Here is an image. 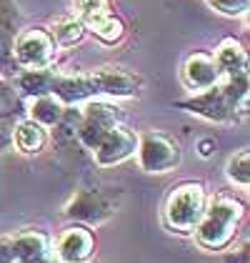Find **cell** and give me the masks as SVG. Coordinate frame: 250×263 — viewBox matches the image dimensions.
<instances>
[{"label":"cell","mask_w":250,"mask_h":263,"mask_svg":"<svg viewBox=\"0 0 250 263\" xmlns=\"http://www.w3.org/2000/svg\"><path fill=\"white\" fill-rule=\"evenodd\" d=\"M175 105L213 123L240 121V116H245L248 108V73L225 78L223 83L218 81L213 88L195 93L187 101H178Z\"/></svg>","instance_id":"cell-1"},{"label":"cell","mask_w":250,"mask_h":263,"mask_svg":"<svg viewBox=\"0 0 250 263\" xmlns=\"http://www.w3.org/2000/svg\"><path fill=\"white\" fill-rule=\"evenodd\" d=\"M245 216V208L243 203L230 198V196H218L205 205V213L200 223L195 226V241L200 243L205 251H223L228 248L235 233H238V226Z\"/></svg>","instance_id":"cell-2"},{"label":"cell","mask_w":250,"mask_h":263,"mask_svg":"<svg viewBox=\"0 0 250 263\" xmlns=\"http://www.w3.org/2000/svg\"><path fill=\"white\" fill-rule=\"evenodd\" d=\"M208 205L203 183L185 181L170 191L163 208V221L173 233H193Z\"/></svg>","instance_id":"cell-3"},{"label":"cell","mask_w":250,"mask_h":263,"mask_svg":"<svg viewBox=\"0 0 250 263\" xmlns=\"http://www.w3.org/2000/svg\"><path fill=\"white\" fill-rule=\"evenodd\" d=\"M120 191H80L73 196V201L65 205L62 216L80 226H100L108 218H113L120 208Z\"/></svg>","instance_id":"cell-4"},{"label":"cell","mask_w":250,"mask_h":263,"mask_svg":"<svg viewBox=\"0 0 250 263\" xmlns=\"http://www.w3.org/2000/svg\"><path fill=\"white\" fill-rule=\"evenodd\" d=\"M118 123H123L120 108H115V105H110L105 101H88V105L80 110L75 138L83 143L85 148L93 151Z\"/></svg>","instance_id":"cell-5"},{"label":"cell","mask_w":250,"mask_h":263,"mask_svg":"<svg viewBox=\"0 0 250 263\" xmlns=\"http://www.w3.org/2000/svg\"><path fill=\"white\" fill-rule=\"evenodd\" d=\"M138 161L145 173H168L180 165L183 153L173 138L150 130L138 141Z\"/></svg>","instance_id":"cell-6"},{"label":"cell","mask_w":250,"mask_h":263,"mask_svg":"<svg viewBox=\"0 0 250 263\" xmlns=\"http://www.w3.org/2000/svg\"><path fill=\"white\" fill-rule=\"evenodd\" d=\"M13 58L23 68H50L55 58V41L45 28H25L13 41Z\"/></svg>","instance_id":"cell-7"},{"label":"cell","mask_w":250,"mask_h":263,"mask_svg":"<svg viewBox=\"0 0 250 263\" xmlns=\"http://www.w3.org/2000/svg\"><path fill=\"white\" fill-rule=\"evenodd\" d=\"M93 151H95V163L103 165V168H110V165H118V163L128 161L130 156H135L138 138H135L133 130L125 128L123 123H118Z\"/></svg>","instance_id":"cell-8"},{"label":"cell","mask_w":250,"mask_h":263,"mask_svg":"<svg viewBox=\"0 0 250 263\" xmlns=\"http://www.w3.org/2000/svg\"><path fill=\"white\" fill-rule=\"evenodd\" d=\"M95 253V236L88 226H70L60 233L55 243V258L62 263H88Z\"/></svg>","instance_id":"cell-9"},{"label":"cell","mask_w":250,"mask_h":263,"mask_svg":"<svg viewBox=\"0 0 250 263\" xmlns=\"http://www.w3.org/2000/svg\"><path fill=\"white\" fill-rule=\"evenodd\" d=\"M95 83L98 96H110V98H133L140 90V78L128 73L123 68H100L90 73Z\"/></svg>","instance_id":"cell-10"},{"label":"cell","mask_w":250,"mask_h":263,"mask_svg":"<svg viewBox=\"0 0 250 263\" xmlns=\"http://www.w3.org/2000/svg\"><path fill=\"white\" fill-rule=\"evenodd\" d=\"M220 81L215 58L210 53H193L183 63V85L193 93H203Z\"/></svg>","instance_id":"cell-11"},{"label":"cell","mask_w":250,"mask_h":263,"mask_svg":"<svg viewBox=\"0 0 250 263\" xmlns=\"http://www.w3.org/2000/svg\"><path fill=\"white\" fill-rule=\"evenodd\" d=\"M53 96L60 98L65 105H75L95 98V83L90 76H60L55 73V83H53Z\"/></svg>","instance_id":"cell-12"},{"label":"cell","mask_w":250,"mask_h":263,"mask_svg":"<svg viewBox=\"0 0 250 263\" xmlns=\"http://www.w3.org/2000/svg\"><path fill=\"white\" fill-rule=\"evenodd\" d=\"M215 65L220 78H233V76H243L248 73V55L243 50V45L235 41H223L215 50Z\"/></svg>","instance_id":"cell-13"},{"label":"cell","mask_w":250,"mask_h":263,"mask_svg":"<svg viewBox=\"0 0 250 263\" xmlns=\"http://www.w3.org/2000/svg\"><path fill=\"white\" fill-rule=\"evenodd\" d=\"M18 8L13 0H0V63H15L13 58V41L18 35Z\"/></svg>","instance_id":"cell-14"},{"label":"cell","mask_w":250,"mask_h":263,"mask_svg":"<svg viewBox=\"0 0 250 263\" xmlns=\"http://www.w3.org/2000/svg\"><path fill=\"white\" fill-rule=\"evenodd\" d=\"M80 21H83L85 30H93V33H95V38H100V41L108 43V45L118 43L125 35L123 23L118 21L115 15H110L108 10H98V13L83 15Z\"/></svg>","instance_id":"cell-15"},{"label":"cell","mask_w":250,"mask_h":263,"mask_svg":"<svg viewBox=\"0 0 250 263\" xmlns=\"http://www.w3.org/2000/svg\"><path fill=\"white\" fill-rule=\"evenodd\" d=\"M62 113H65V103L60 98H55L53 93L38 96L28 105V118L35 121L38 125H43V128H55L58 121L62 118Z\"/></svg>","instance_id":"cell-16"},{"label":"cell","mask_w":250,"mask_h":263,"mask_svg":"<svg viewBox=\"0 0 250 263\" xmlns=\"http://www.w3.org/2000/svg\"><path fill=\"white\" fill-rule=\"evenodd\" d=\"M18 90L28 98H38V96H48L53 93V83H55V73L50 68H25L18 76Z\"/></svg>","instance_id":"cell-17"},{"label":"cell","mask_w":250,"mask_h":263,"mask_svg":"<svg viewBox=\"0 0 250 263\" xmlns=\"http://www.w3.org/2000/svg\"><path fill=\"white\" fill-rule=\"evenodd\" d=\"M13 248H15V261H30V258H40V256H48L53 253L50 251V241L48 236L40 233V231H30V233H20L13 238Z\"/></svg>","instance_id":"cell-18"},{"label":"cell","mask_w":250,"mask_h":263,"mask_svg":"<svg viewBox=\"0 0 250 263\" xmlns=\"http://www.w3.org/2000/svg\"><path fill=\"white\" fill-rule=\"evenodd\" d=\"M13 141H15V148L20 151V153H28V156H33V153H40L45 141H48V136H45V128L38 125L35 121H23L15 125V133H13Z\"/></svg>","instance_id":"cell-19"},{"label":"cell","mask_w":250,"mask_h":263,"mask_svg":"<svg viewBox=\"0 0 250 263\" xmlns=\"http://www.w3.org/2000/svg\"><path fill=\"white\" fill-rule=\"evenodd\" d=\"M50 35H53V41L55 45H75V43H80V38L85 35V25L80 18H75V15H68V18H60V21L53 25V30H50Z\"/></svg>","instance_id":"cell-20"},{"label":"cell","mask_w":250,"mask_h":263,"mask_svg":"<svg viewBox=\"0 0 250 263\" xmlns=\"http://www.w3.org/2000/svg\"><path fill=\"white\" fill-rule=\"evenodd\" d=\"M225 173H228V178L235 183V185L248 188V183H250V156H248V151H240V153L230 156L228 165H225Z\"/></svg>","instance_id":"cell-21"},{"label":"cell","mask_w":250,"mask_h":263,"mask_svg":"<svg viewBox=\"0 0 250 263\" xmlns=\"http://www.w3.org/2000/svg\"><path fill=\"white\" fill-rule=\"evenodd\" d=\"M213 10L223 13V15H230V18H240L248 13L250 0H210Z\"/></svg>","instance_id":"cell-22"},{"label":"cell","mask_w":250,"mask_h":263,"mask_svg":"<svg viewBox=\"0 0 250 263\" xmlns=\"http://www.w3.org/2000/svg\"><path fill=\"white\" fill-rule=\"evenodd\" d=\"M78 10L83 15H90V13H98V10H108V0H75Z\"/></svg>","instance_id":"cell-23"},{"label":"cell","mask_w":250,"mask_h":263,"mask_svg":"<svg viewBox=\"0 0 250 263\" xmlns=\"http://www.w3.org/2000/svg\"><path fill=\"white\" fill-rule=\"evenodd\" d=\"M0 263H18L15 261V248H13V238H0Z\"/></svg>","instance_id":"cell-24"},{"label":"cell","mask_w":250,"mask_h":263,"mask_svg":"<svg viewBox=\"0 0 250 263\" xmlns=\"http://www.w3.org/2000/svg\"><path fill=\"white\" fill-rule=\"evenodd\" d=\"M223 263H250V248L248 246H243L240 251H235V253L225 256V261Z\"/></svg>","instance_id":"cell-25"},{"label":"cell","mask_w":250,"mask_h":263,"mask_svg":"<svg viewBox=\"0 0 250 263\" xmlns=\"http://www.w3.org/2000/svg\"><path fill=\"white\" fill-rule=\"evenodd\" d=\"M23 263H62V261L53 258V253H48V256H40V258H30V261H23Z\"/></svg>","instance_id":"cell-26"},{"label":"cell","mask_w":250,"mask_h":263,"mask_svg":"<svg viewBox=\"0 0 250 263\" xmlns=\"http://www.w3.org/2000/svg\"><path fill=\"white\" fill-rule=\"evenodd\" d=\"M198 148H200V156H203V158H208L210 153H213V151H210V148H213V141H200L198 143Z\"/></svg>","instance_id":"cell-27"}]
</instances>
